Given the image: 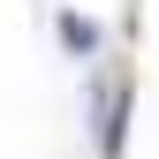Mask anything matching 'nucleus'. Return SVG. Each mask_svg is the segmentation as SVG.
Wrapping results in <instances>:
<instances>
[{"label": "nucleus", "mask_w": 159, "mask_h": 159, "mask_svg": "<svg viewBox=\"0 0 159 159\" xmlns=\"http://www.w3.org/2000/svg\"><path fill=\"white\" fill-rule=\"evenodd\" d=\"M121 144H129V84L114 76V84L98 91V152L121 159Z\"/></svg>", "instance_id": "f257e3e1"}, {"label": "nucleus", "mask_w": 159, "mask_h": 159, "mask_svg": "<svg viewBox=\"0 0 159 159\" xmlns=\"http://www.w3.org/2000/svg\"><path fill=\"white\" fill-rule=\"evenodd\" d=\"M61 38H68V53H91V46H98V23L68 8V15H61Z\"/></svg>", "instance_id": "f03ea898"}]
</instances>
